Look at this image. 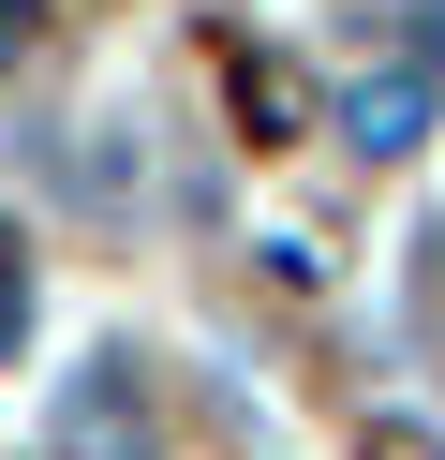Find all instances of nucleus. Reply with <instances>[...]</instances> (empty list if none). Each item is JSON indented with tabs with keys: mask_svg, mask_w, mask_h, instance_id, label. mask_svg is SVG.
Wrapping results in <instances>:
<instances>
[]
</instances>
